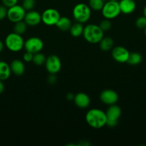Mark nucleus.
Returning <instances> with one entry per match:
<instances>
[{"label":"nucleus","instance_id":"nucleus-1","mask_svg":"<svg viewBox=\"0 0 146 146\" xmlns=\"http://www.w3.org/2000/svg\"><path fill=\"white\" fill-rule=\"evenodd\" d=\"M85 121L91 128L100 129L106 125L107 115L102 110L92 108L89 110L85 115Z\"/></svg>","mask_w":146,"mask_h":146},{"label":"nucleus","instance_id":"nucleus-2","mask_svg":"<svg viewBox=\"0 0 146 146\" xmlns=\"http://www.w3.org/2000/svg\"><path fill=\"white\" fill-rule=\"evenodd\" d=\"M82 36L84 39L90 44H99L104 37V31L99 25L90 24L84 27Z\"/></svg>","mask_w":146,"mask_h":146},{"label":"nucleus","instance_id":"nucleus-3","mask_svg":"<svg viewBox=\"0 0 146 146\" xmlns=\"http://www.w3.org/2000/svg\"><path fill=\"white\" fill-rule=\"evenodd\" d=\"M91 9L87 4L84 3H79L76 4L72 10L73 17L77 22H87L91 17Z\"/></svg>","mask_w":146,"mask_h":146},{"label":"nucleus","instance_id":"nucleus-4","mask_svg":"<svg viewBox=\"0 0 146 146\" xmlns=\"http://www.w3.org/2000/svg\"><path fill=\"white\" fill-rule=\"evenodd\" d=\"M4 45L10 51L19 52L24 48V41L21 35L12 32L7 36L4 41Z\"/></svg>","mask_w":146,"mask_h":146},{"label":"nucleus","instance_id":"nucleus-5","mask_svg":"<svg viewBox=\"0 0 146 146\" xmlns=\"http://www.w3.org/2000/svg\"><path fill=\"white\" fill-rule=\"evenodd\" d=\"M101 11L104 18L110 20L115 19L121 13L119 6V1H110V0H107L104 2Z\"/></svg>","mask_w":146,"mask_h":146},{"label":"nucleus","instance_id":"nucleus-6","mask_svg":"<svg viewBox=\"0 0 146 146\" xmlns=\"http://www.w3.org/2000/svg\"><path fill=\"white\" fill-rule=\"evenodd\" d=\"M105 113L106 115H107L106 125L110 127V128L115 127L118 123L119 118H120V115H121V108L116 104H113L108 107Z\"/></svg>","mask_w":146,"mask_h":146},{"label":"nucleus","instance_id":"nucleus-7","mask_svg":"<svg viewBox=\"0 0 146 146\" xmlns=\"http://www.w3.org/2000/svg\"><path fill=\"white\" fill-rule=\"evenodd\" d=\"M26 11L21 5L16 4L13 7L8 8L7 11V18L10 21L13 23L18 22V21H22L24 19Z\"/></svg>","mask_w":146,"mask_h":146},{"label":"nucleus","instance_id":"nucleus-8","mask_svg":"<svg viewBox=\"0 0 146 146\" xmlns=\"http://www.w3.org/2000/svg\"><path fill=\"white\" fill-rule=\"evenodd\" d=\"M60 17V12L55 9H47L42 14V22L47 26H54Z\"/></svg>","mask_w":146,"mask_h":146},{"label":"nucleus","instance_id":"nucleus-9","mask_svg":"<svg viewBox=\"0 0 146 146\" xmlns=\"http://www.w3.org/2000/svg\"><path fill=\"white\" fill-rule=\"evenodd\" d=\"M43 47H44V43H43L42 40L39 37H30L24 41V48L25 51L32 53L33 54L41 52Z\"/></svg>","mask_w":146,"mask_h":146},{"label":"nucleus","instance_id":"nucleus-10","mask_svg":"<svg viewBox=\"0 0 146 146\" xmlns=\"http://www.w3.org/2000/svg\"><path fill=\"white\" fill-rule=\"evenodd\" d=\"M44 65L47 71L50 74H57L62 68L61 60L57 55L54 54H52L47 57Z\"/></svg>","mask_w":146,"mask_h":146},{"label":"nucleus","instance_id":"nucleus-11","mask_svg":"<svg viewBox=\"0 0 146 146\" xmlns=\"http://www.w3.org/2000/svg\"><path fill=\"white\" fill-rule=\"evenodd\" d=\"M130 54L127 48L121 46L114 47L112 49V57L115 61L120 64L127 63Z\"/></svg>","mask_w":146,"mask_h":146},{"label":"nucleus","instance_id":"nucleus-12","mask_svg":"<svg viewBox=\"0 0 146 146\" xmlns=\"http://www.w3.org/2000/svg\"><path fill=\"white\" fill-rule=\"evenodd\" d=\"M100 99L106 105L111 106L115 104L119 99V96L116 91L112 89H105L101 92Z\"/></svg>","mask_w":146,"mask_h":146},{"label":"nucleus","instance_id":"nucleus-13","mask_svg":"<svg viewBox=\"0 0 146 146\" xmlns=\"http://www.w3.org/2000/svg\"><path fill=\"white\" fill-rule=\"evenodd\" d=\"M24 21L27 26L36 27L42 22V14L34 10H30L26 12Z\"/></svg>","mask_w":146,"mask_h":146},{"label":"nucleus","instance_id":"nucleus-14","mask_svg":"<svg viewBox=\"0 0 146 146\" xmlns=\"http://www.w3.org/2000/svg\"><path fill=\"white\" fill-rule=\"evenodd\" d=\"M74 104L80 108H87L90 104V98L87 94L84 93H78L74 97Z\"/></svg>","mask_w":146,"mask_h":146},{"label":"nucleus","instance_id":"nucleus-15","mask_svg":"<svg viewBox=\"0 0 146 146\" xmlns=\"http://www.w3.org/2000/svg\"><path fill=\"white\" fill-rule=\"evenodd\" d=\"M120 11L125 14H130L134 12L136 9L135 0H119Z\"/></svg>","mask_w":146,"mask_h":146},{"label":"nucleus","instance_id":"nucleus-16","mask_svg":"<svg viewBox=\"0 0 146 146\" xmlns=\"http://www.w3.org/2000/svg\"><path fill=\"white\" fill-rule=\"evenodd\" d=\"M10 68L12 74L16 76H21L25 71V66L23 63L19 59H14L11 61L10 64Z\"/></svg>","mask_w":146,"mask_h":146},{"label":"nucleus","instance_id":"nucleus-17","mask_svg":"<svg viewBox=\"0 0 146 146\" xmlns=\"http://www.w3.org/2000/svg\"><path fill=\"white\" fill-rule=\"evenodd\" d=\"M11 74L10 65H9L7 62L3 61H0V80L5 81L8 79Z\"/></svg>","mask_w":146,"mask_h":146},{"label":"nucleus","instance_id":"nucleus-18","mask_svg":"<svg viewBox=\"0 0 146 146\" xmlns=\"http://www.w3.org/2000/svg\"><path fill=\"white\" fill-rule=\"evenodd\" d=\"M72 21L68 17H60V19L56 24V27L60 30L63 31H69L72 26Z\"/></svg>","mask_w":146,"mask_h":146},{"label":"nucleus","instance_id":"nucleus-19","mask_svg":"<svg viewBox=\"0 0 146 146\" xmlns=\"http://www.w3.org/2000/svg\"><path fill=\"white\" fill-rule=\"evenodd\" d=\"M99 45H100V48L102 51H108L113 48V46H114V41L110 36L103 37L101 41L99 42Z\"/></svg>","mask_w":146,"mask_h":146},{"label":"nucleus","instance_id":"nucleus-20","mask_svg":"<svg viewBox=\"0 0 146 146\" xmlns=\"http://www.w3.org/2000/svg\"><path fill=\"white\" fill-rule=\"evenodd\" d=\"M70 33L71 36L73 37H79L82 35L83 31H84V27L82 24L80 22H76L72 24L70 29Z\"/></svg>","mask_w":146,"mask_h":146},{"label":"nucleus","instance_id":"nucleus-21","mask_svg":"<svg viewBox=\"0 0 146 146\" xmlns=\"http://www.w3.org/2000/svg\"><path fill=\"white\" fill-rule=\"evenodd\" d=\"M142 59H143V57L141 54L137 52H133L130 54L127 63L130 65L136 66L141 62Z\"/></svg>","mask_w":146,"mask_h":146},{"label":"nucleus","instance_id":"nucleus-22","mask_svg":"<svg viewBox=\"0 0 146 146\" xmlns=\"http://www.w3.org/2000/svg\"><path fill=\"white\" fill-rule=\"evenodd\" d=\"M27 29V24H26L25 21H24V20L14 23V32L17 33V34H20V35H22L23 34H24V33L26 32Z\"/></svg>","mask_w":146,"mask_h":146},{"label":"nucleus","instance_id":"nucleus-23","mask_svg":"<svg viewBox=\"0 0 146 146\" xmlns=\"http://www.w3.org/2000/svg\"><path fill=\"white\" fill-rule=\"evenodd\" d=\"M107 0H89V7L94 11H101Z\"/></svg>","mask_w":146,"mask_h":146},{"label":"nucleus","instance_id":"nucleus-24","mask_svg":"<svg viewBox=\"0 0 146 146\" xmlns=\"http://www.w3.org/2000/svg\"><path fill=\"white\" fill-rule=\"evenodd\" d=\"M46 58H47V57L42 53H36V54H34V56H33L32 62L37 66H42L44 64L46 61Z\"/></svg>","mask_w":146,"mask_h":146},{"label":"nucleus","instance_id":"nucleus-25","mask_svg":"<svg viewBox=\"0 0 146 146\" xmlns=\"http://www.w3.org/2000/svg\"><path fill=\"white\" fill-rule=\"evenodd\" d=\"M100 27L101 28V29L103 31H107L111 29L112 27V23L110 21V19H103L101 22L99 24Z\"/></svg>","mask_w":146,"mask_h":146},{"label":"nucleus","instance_id":"nucleus-26","mask_svg":"<svg viewBox=\"0 0 146 146\" xmlns=\"http://www.w3.org/2000/svg\"><path fill=\"white\" fill-rule=\"evenodd\" d=\"M21 6L27 11L32 10L35 6V0H23Z\"/></svg>","mask_w":146,"mask_h":146},{"label":"nucleus","instance_id":"nucleus-27","mask_svg":"<svg viewBox=\"0 0 146 146\" xmlns=\"http://www.w3.org/2000/svg\"><path fill=\"white\" fill-rule=\"evenodd\" d=\"M135 25L137 28L140 29H144L146 27V17L144 15L139 17L135 21Z\"/></svg>","mask_w":146,"mask_h":146},{"label":"nucleus","instance_id":"nucleus-28","mask_svg":"<svg viewBox=\"0 0 146 146\" xmlns=\"http://www.w3.org/2000/svg\"><path fill=\"white\" fill-rule=\"evenodd\" d=\"M18 1L19 0H1L3 5L5 6L7 8H9V7L17 4Z\"/></svg>","mask_w":146,"mask_h":146},{"label":"nucleus","instance_id":"nucleus-29","mask_svg":"<svg viewBox=\"0 0 146 146\" xmlns=\"http://www.w3.org/2000/svg\"><path fill=\"white\" fill-rule=\"evenodd\" d=\"M7 11L8 8L4 5L0 6V20H3L7 17Z\"/></svg>","mask_w":146,"mask_h":146},{"label":"nucleus","instance_id":"nucleus-30","mask_svg":"<svg viewBox=\"0 0 146 146\" xmlns=\"http://www.w3.org/2000/svg\"><path fill=\"white\" fill-rule=\"evenodd\" d=\"M33 56H34V54L32 53H30L29 51H26L25 53L23 55V60H24L25 62H31L32 61Z\"/></svg>","mask_w":146,"mask_h":146},{"label":"nucleus","instance_id":"nucleus-31","mask_svg":"<svg viewBox=\"0 0 146 146\" xmlns=\"http://www.w3.org/2000/svg\"><path fill=\"white\" fill-rule=\"evenodd\" d=\"M54 75H55V74H50V76L49 77V78H48V81L50 84H53L55 83L56 81H57V79H56Z\"/></svg>","mask_w":146,"mask_h":146},{"label":"nucleus","instance_id":"nucleus-32","mask_svg":"<svg viewBox=\"0 0 146 146\" xmlns=\"http://www.w3.org/2000/svg\"><path fill=\"white\" fill-rule=\"evenodd\" d=\"M2 81H3L0 80V94H1V93H3V91H4V84H3Z\"/></svg>","mask_w":146,"mask_h":146},{"label":"nucleus","instance_id":"nucleus-33","mask_svg":"<svg viewBox=\"0 0 146 146\" xmlns=\"http://www.w3.org/2000/svg\"><path fill=\"white\" fill-rule=\"evenodd\" d=\"M74 95L72 94H67V98L69 100V101H72V100L74 99Z\"/></svg>","mask_w":146,"mask_h":146},{"label":"nucleus","instance_id":"nucleus-34","mask_svg":"<svg viewBox=\"0 0 146 146\" xmlns=\"http://www.w3.org/2000/svg\"><path fill=\"white\" fill-rule=\"evenodd\" d=\"M4 43L0 40V53H1V51H3V49H4Z\"/></svg>","mask_w":146,"mask_h":146},{"label":"nucleus","instance_id":"nucleus-35","mask_svg":"<svg viewBox=\"0 0 146 146\" xmlns=\"http://www.w3.org/2000/svg\"><path fill=\"white\" fill-rule=\"evenodd\" d=\"M143 15L146 17V5L145 6L144 9H143Z\"/></svg>","mask_w":146,"mask_h":146},{"label":"nucleus","instance_id":"nucleus-36","mask_svg":"<svg viewBox=\"0 0 146 146\" xmlns=\"http://www.w3.org/2000/svg\"><path fill=\"white\" fill-rule=\"evenodd\" d=\"M144 30H145V36H146V27L144 29Z\"/></svg>","mask_w":146,"mask_h":146},{"label":"nucleus","instance_id":"nucleus-37","mask_svg":"<svg viewBox=\"0 0 146 146\" xmlns=\"http://www.w3.org/2000/svg\"><path fill=\"white\" fill-rule=\"evenodd\" d=\"M110 1H118L119 0H110Z\"/></svg>","mask_w":146,"mask_h":146},{"label":"nucleus","instance_id":"nucleus-38","mask_svg":"<svg viewBox=\"0 0 146 146\" xmlns=\"http://www.w3.org/2000/svg\"><path fill=\"white\" fill-rule=\"evenodd\" d=\"M22 1H23V0H22Z\"/></svg>","mask_w":146,"mask_h":146}]
</instances>
